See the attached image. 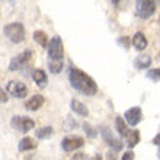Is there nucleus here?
Returning <instances> with one entry per match:
<instances>
[{
    "instance_id": "1",
    "label": "nucleus",
    "mask_w": 160,
    "mask_h": 160,
    "mask_svg": "<svg viewBox=\"0 0 160 160\" xmlns=\"http://www.w3.org/2000/svg\"><path fill=\"white\" fill-rule=\"evenodd\" d=\"M68 80H70V84L73 89H76L77 92L83 93L86 96H93L99 90L96 82L88 73L82 72L80 68L73 67V66L68 68Z\"/></svg>"
},
{
    "instance_id": "2",
    "label": "nucleus",
    "mask_w": 160,
    "mask_h": 160,
    "mask_svg": "<svg viewBox=\"0 0 160 160\" xmlns=\"http://www.w3.org/2000/svg\"><path fill=\"white\" fill-rule=\"evenodd\" d=\"M3 32H4V35H6V38L10 39L12 42H15V44L22 42L26 37L25 26L22 25L21 22H12V23H8V25L4 26Z\"/></svg>"
},
{
    "instance_id": "3",
    "label": "nucleus",
    "mask_w": 160,
    "mask_h": 160,
    "mask_svg": "<svg viewBox=\"0 0 160 160\" xmlns=\"http://www.w3.org/2000/svg\"><path fill=\"white\" fill-rule=\"evenodd\" d=\"M157 10V0H137L135 2V15L140 19L152 18Z\"/></svg>"
},
{
    "instance_id": "4",
    "label": "nucleus",
    "mask_w": 160,
    "mask_h": 160,
    "mask_svg": "<svg viewBox=\"0 0 160 160\" xmlns=\"http://www.w3.org/2000/svg\"><path fill=\"white\" fill-rule=\"evenodd\" d=\"M48 58L52 61H63L64 58V45L63 39L60 38L58 35H54L51 41H48Z\"/></svg>"
},
{
    "instance_id": "5",
    "label": "nucleus",
    "mask_w": 160,
    "mask_h": 160,
    "mask_svg": "<svg viewBox=\"0 0 160 160\" xmlns=\"http://www.w3.org/2000/svg\"><path fill=\"white\" fill-rule=\"evenodd\" d=\"M32 55H34V52L31 50H25V51H22L21 54L15 55L10 60V63H9V72H19V70H22L31 61Z\"/></svg>"
},
{
    "instance_id": "6",
    "label": "nucleus",
    "mask_w": 160,
    "mask_h": 160,
    "mask_svg": "<svg viewBox=\"0 0 160 160\" xmlns=\"http://www.w3.org/2000/svg\"><path fill=\"white\" fill-rule=\"evenodd\" d=\"M10 127H12L13 130L25 134V132L31 131L35 127V121L32 118H28V117L15 115V117H12V119H10Z\"/></svg>"
},
{
    "instance_id": "7",
    "label": "nucleus",
    "mask_w": 160,
    "mask_h": 160,
    "mask_svg": "<svg viewBox=\"0 0 160 160\" xmlns=\"http://www.w3.org/2000/svg\"><path fill=\"white\" fill-rule=\"evenodd\" d=\"M101 134H102V138L105 140V143L112 148V152H121L122 148H124V143L112 134V131H111L109 127L102 125L101 127Z\"/></svg>"
},
{
    "instance_id": "8",
    "label": "nucleus",
    "mask_w": 160,
    "mask_h": 160,
    "mask_svg": "<svg viewBox=\"0 0 160 160\" xmlns=\"http://www.w3.org/2000/svg\"><path fill=\"white\" fill-rule=\"evenodd\" d=\"M6 92L10 96L16 98V99H23L28 95V88H26L25 83L22 82H18V80H10L6 86Z\"/></svg>"
},
{
    "instance_id": "9",
    "label": "nucleus",
    "mask_w": 160,
    "mask_h": 160,
    "mask_svg": "<svg viewBox=\"0 0 160 160\" xmlns=\"http://www.w3.org/2000/svg\"><path fill=\"white\" fill-rule=\"evenodd\" d=\"M83 146H84V138L80 137V135H67L61 141V147H63L64 152H67V153L79 150Z\"/></svg>"
},
{
    "instance_id": "10",
    "label": "nucleus",
    "mask_w": 160,
    "mask_h": 160,
    "mask_svg": "<svg viewBox=\"0 0 160 160\" xmlns=\"http://www.w3.org/2000/svg\"><path fill=\"white\" fill-rule=\"evenodd\" d=\"M124 121H127V124L131 127H135L138 125L141 119H143V111L140 106H132L130 109L125 111V114H124Z\"/></svg>"
},
{
    "instance_id": "11",
    "label": "nucleus",
    "mask_w": 160,
    "mask_h": 160,
    "mask_svg": "<svg viewBox=\"0 0 160 160\" xmlns=\"http://www.w3.org/2000/svg\"><path fill=\"white\" fill-rule=\"evenodd\" d=\"M45 103V98L42 95H34L32 98H29L25 102V109L28 111H38L39 108H42V105Z\"/></svg>"
},
{
    "instance_id": "12",
    "label": "nucleus",
    "mask_w": 160,
    "mask_h": 160,
    "mask_svg": "<svg viewBox=\"0 0 160 160\" xmlns=\"http://www.w3.org/2000/svg\"><path fill=\"white\" fill-rule=\"evenodd\" d=\"M131 44L134 45V48L137 51H143V50L147 48L148 41H147V38H146V35H144L143 32H135L134 37H132V39H131Z\"/></svg>"
},
{
    "instance_id": "13",
    "label": "nucleus",
    "mask_w": 160,
    "mask_h": 160,
    "mask_svg": "<svg viewBox=\"0 0 160 160\" xmlns=\"http://www.w3.org/2000/svg\"><path fill=\"white\" fill-rule=\"evenodd\" d=\"M32 80L35 82V84L38 86L39 89H44L48 84V76H47V73L41 68H37L32 72Z\"/></svg>"
},
{
    "instance_id": "14",
    "label": "nucleus",
    "mask_w": 160,
    "mask_h": 160,
    "mask_svg": "<svg viewBox=\"0 0 160 160\" xmlns=\"http://www.w3.org/2000/svg\"><path fill=\"white\" fill-rule=\"evenodd\" d=\"M38 147V143H37V140L31 138V137H23V138L19 141V152L21 153H25V152H31V150H35V148Z\"/></svg>"
},
{
    "instance_id": "15",
    "label": "nucleus",
    "mask_w": 160,
    "mask_h": 160,
    "mask_svg": "<svg viewBox=\"0 0 160 160\" xmlns=\"http://www.w3.org/2000/svg\"><path fill=\"white\" fill-rule=\"evenodd\" d=\"M124 138L127 140V146H128V148L132 150V148L140 143V140H141V134H140L138 130H130L128 132H127V135L124 137Z\"/></svg>"
},
{
    "instance_id": "16",
    "label": "nucleus",
    "mask_w": 160,
    "mask_h": 160,
    "mask_svg": "<svg viewBox=\"0 0 160 160\" xmlns=\"http://www.w3.org/2000/svg\"><path fill=\"white\" fill-rule=\"evenodd\" d=\"M70 109H72L74 114L80 115V117H88L89 115L88 106L84 105L83 102L77 101V99H72V101H70Z\"/></svg>"
},
{
    "instance_id": "17",
    "label": "nucleus",
    "mask_w": 160,
    "mask_h": 160,
    "mask_svg": "<svg viewBox=\"0 0 160 160\" xmlns=\"http://www.w3.org/2000/svg\"><path fill=\"white\" fill-rule=\"evenodd\" d=\"M134 66L137 70H144V68H148L152 66V57L148 54H140L135 57L134 60Z\"/></svg>"
},
{
    "instance_id": "18",
    "label": "nucleus",
    "mask_w": 160,
    "mask_h": 160,
    "mask_svg": "<svg viewBox=\"0 0 160 160\" xmlns=\"http://www.w3.org/2000/svg\"><path fill=\"white\" fill-rule=\"evenodd\" d=\"M34 41L38 44V45H41L42 48H47V45H48V35L44 32V31H35L34 32Z\"/></svg>"
},
{
    "instance_id": "19",
    "label": "nucleus",
    "mask_w": 160,
    "mask_h": 160,
    "mask_svg": "<svg viewBox=\"0 0 160 160\" xmlns=\"http://www.w3.org/2000/svg\"><path fill=\"white\" fill-rule=\"evenodd\" d=\"M52 132H54V128L51 125H45V127L38 128V130H35V137L39 140H45V138H48Z\"/></svg>"
},
{
    "instance_id": "20",
    "label": "nucleus",
    "mask_w": 160,
    "mask_h": 160,
    "mask_svg": "<svg viewBox=\"0 0 160 160\" xmlns=\"http://www.w3.org/2000/svg\"><path fill=\"white\" fill-rule=\"evenodd\" d=\"M115 127H117V131L119 132V135H121V137H125L127 132L130 131V128L127 127V122L124 121V118H121L119 115L115 118Z\"/></svg>"
},
{
    "instance_id": "21",
    "label": "nucleus",
    "mask_w": 160,
    "mask_h": 160,
    "mask_svg": "<svg viewBox=\"0 0 160 160\" xmlns=\"http://www.w3.org/2000/svg\"><path fill=\"white\" fill-rule=\"evenodd\" d=\"M48 68L52 74H58V73L63 72V61H52V60H48Z\"/></svg>"
},
{
    "instance_id": "22",
    "label": "nucleus",
    "mask_w": 160,
    "mask_h": 160,
    "mask_svg": "<svg viewBox=\"0 0 160 160\" xmlns=\"http://www.w3.org/2000/svg\"><path fill=\"white\" fill-rule=\"evenodd\" d=\"M83 131L86 132V135H88L89 138H95L98 135V130L92 125V124H89V122H84L83 124Z\"/></svg>"
},
{
    "instance_id": "23",
    "label": "nucleus",
    "mask_w": 160,
    "mask_h": 160,
    "mask_svg": "<svg viewBox=\"0 0 160 160\" xmlns=\"http://www.w3.org/2000/svg\"><path fill=\"white\" fill-rule=\"evenodd\" d=\"M147 77L152 82H159V79H160V70L159 68H152V70H148L147 72Z\"/></svg>"
},
{
    "instance_id": "24",
    "label": "nucleus",
    "mask_w": 160,
    "mask_h": 160,
    "mask_svg": "<svg viewBox=\"0 0 160 160\" xmlns=\"http://www.w3.org/2000/svg\"><path fill=\"white\" fill-rule=\"evenodd\" d=\"M135 159V153L132 152V150H128V152H125L124 154H122L121 160H134Z\"/></svg>"
},
{
    "instance_id": "25",
    "label": "nucleus",
    "mask_w": 160,
    "mask_h": 160,
    "mask_svg": "<svg viewBox=\"0 0 160 160\" xmlns=\"http://www.w3.org/2000/svg\"><path fill=\"white\" fill-rule=\"evenodd\" d=\"M8 101H9V95H8V92H6L4 89L0 88V103H6Z\"/></svg>"
},
{
    "instance_id": "26",
    "label": "nucleus",
    "mask_w": 160,
    "mask_h": 160,
    "mask_svg": "<svg viewBox=\"0 0 160 160\" xmlns=\"http://www.w3.org/2000/svg\"><path fill=\"white\" fill-rule=\"evenodd\" d=\"M118 42H119V44H122V47H124V48H128V47L131 45V39L127 38V37H122V38H119Z\"/></svg>"
},
{
    "instance_id": "27",
    "label": "nucleus",
    "mask_w": 160,
    "mask_h": 160,
    "mask_svg": "<svg viewBox=\"0 0 160 160\" xmlns=\"http://www.w3.org/2000/svg\"><path fill=\"white\" fill-rule=\"evenodd\" d=\"M72 160H86V157H84L83 153H76V154L72 157Z\"/></svg>"
},
{
    "instance_id": "28",
    "label": "nucleus",
    "mask_w": 160,
    "mask_h": 160,
    "mask_svg": "<svg viewBox=\"0 0 160 160\" xmlns=\"http://www.w3.org/2000/svg\"><path fill=\"white\" fill-rule=\"evenodd\" d=\"M159 138H160V134H157L156 137H154V140H153V143L156 144V146H159Z\"/></svg>"
},
{
    "instance_id": "29",
    "label": "nucleus",
    "mask_w": 160,
    "mask_h": 160,
    "mask_svg": "<svg viewBox=\"0 0 160 160\" xmlns=\"http://www.w3.org/2000/svg\"><path fill=\"white\" fill-rule=\"evenodd\" d=\"M90 160H103V157H102L101 154H96V156L93 157V159H90Z\"/></svg>"
},
{
    "instance_id": "30",
    "label": "nucleus",
    "mask_w": 160,
    "mask_h": 160,
    "mask_svg": "<svg viewBox=\"0 0 160 160\" xmlns=\"http://www.w3.org/2000/svg\"><path fill=\"white\" fill-rule=\"evenodd\" d=\"M109 2H111V3H112V4H114V6H118V4H119V2H121V0H109Z\"/></svg>"
},
{
    "instance_id": "31",
    "label": "nucleus",
    "mask_w": 160,
    "mask_h": 160,
    "mask_svg": "<svg viewBox=\"0 0 160 160\" xmlns=\"http://www.w3.org/2000/svg\"><path fill=\"white\" fill-rule=\"evenodd\" d=\"M25 160H37V157H35L34 154H31V156H28V157H26Z\"/></svg>"
}]
</instances>
